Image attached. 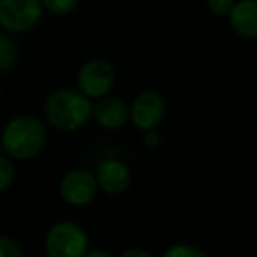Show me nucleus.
I'll return each instance as SVG.
<instances>
[{
    "mask_svg": "<svg viewBox=\"0 0 257 257\" xmlns=\"http://www.w3.org/2000/svg\"><path fill=\"white\" fill-rule=\"evenodd\" d=\"M92 120L104 131H118L128 121V102L109 93L95 99L92 106Z\"/></svg>",
    "mask_w": 257,
    "mask_h": 257,
    "instance_id": "1a4fd4ad",
    "label": "nucleus"
},
{
    "mask_svg": "<svg viewBox=\"0 0 257 257\" xmlns=\"http://www.w3.org/2000/svg\"><path fill=\"white\" fill-rule=\"evenodd\" d=\"M86 255L88 257H111V252H107V250H92L88 248V252H86Z\"/></svg>",
    "mask_w": 257,
    "mask_h": 257,
    "instance_id": "6ab92c4d",
    "label": "nucleus"
},
{
    "mask_svg": "<svg viewBox=\"0 0 257 257\" xmlns=\"http://www.w3.org/2000/svg\"><path fill=\"white\" fill-rule=\"evenodd\" d=\"M92 99L74 88H60L44 102L48 123L60 133H76L92 120Z\"/></svg>",
    "mask_w": 257,
    "mask_h": 257,
    "instance_id": "f03ea898",
    "label": "nucleus"
},
{
    "mask_svg": "<svg viewBox=\"0 0 257 257\" xmlns=\"http://www.w3.org/2000/svg\"><path fill=\"white\" fill-rule=\"evenodd\" d=\"M227 20L236 36L257 39V0H236Z\"/></svg>",
    "mask_w": 257,
    "mask_h": 257,
    "instance_id": "9d476101",
    "label": "nucleus"
},
{
    "mask_svg": "<svg viewBox=\"0 0 257 257\" xmlns=\"http://www.w3.org/2000/svg\"><path fill=\"white\" fill-rule=\"evenodd\" d=\"M236 0H206L208 11L217 18H227Z\"/></svg>",
    "mask_w": 257,
    "mask_h": 257,
    "instance_id": "2eb2a0df",
    "label": "nucleus"
},
{
    "mask_svg": "<svg viewBox=\"0 0 257 257\" xmlns=\"http://www.w3.org/2000/svg\"><path fill=\"white\" fill-rule=\"evenodd\" d=\"M43 8L55 16H65L78 8L79 0H41Z\"/></svg>",
    "mask_w": 257,
    "mask_h": 257,
    "instance_id": "f8f14e48",
    "label": "nucleus"
},
{
    "mask_svg": "<svg viewBox=\"0 0 257 257\" xmlns=\"http://www.w3.org/2000/svg\"><path fill=\"white\" fill-rule=\"evenodd\" d=\"M166 257H204L206 252L194 245H187V243H176L171 245L169 248L164 250Z\"/></svg>",
    "mask_w": 257,
    "mask_h": 257,
    "instance_id": "4468645a",
    "label": "nucleus"
},
{
    "mask_svg": "<svg viewBox=\"0 0 257 257\" xmlns=\"http://www.w3.org/2000/svg\"><path fill=\"white\" fill-rule=\"evenodd\" d=\"M120 255L121 257H152L154 253L145 248H127V250H123Z\"/></svg>",
    "mask_w": 257,
    "mask_h": 257,
    "instance_id": "a211bd4d",
    "label": "nucleus"
},
{
    "mask_svg": "<svg viewBox=\"0 0 257 257\" xmlns=\"http://www.w3.org/2000/svg\"><path fill=\"white\" fill-rule=\"evenodd\" d=\"M43 13L41 0H0V27L13 34L29 32L41 22Z\"/></svg>",
    "mask_w": 257,
    "mask_h": 257,
    "instance_id": "39448f33",
    "label": "nucleus"
},
{
    "mask_svg": "<svg viewBox=\"0 0 257 257\" xmlns=\"http://www.w3.org/2000/svg\"><path fill=\"white\" fill-rule=\"evenodd\" d=\"M15 182V164L11 157L0 155V192L8 190Z\"/></svg>",
    "mask_w": 257,
    "mask_h": 257,
    "instance_id": "ddd939ff",
    "label": "nucleus"
},
{
    "mask_svg": "<svg viewBox=\"0 0 257 257\" xmlns=\"http://www.w3.org/2000/svg\"><path fill=\"white\" fill-rule=\"evenodd\" d=\"M145 136H143V143L147 148H157L159 145H161V136H159V133L155 131V128H152V131H145Z\"/></svg>",
    "mask_w": 257,
    "mask_h": 257,
    "instance_id": "f3484780",
    "label": "nucleus"
},
{
    "mask_svg": "<svg viewBox=\"0 0 257 257\" xmlns=\"http://www.w3.org/2000/svg\"><path fill=\"white\" fill-rule=\"evenodd\" d=\"M22 253V248L15 239L0 236V257H20Z\"/></svg>",
    "mask_w": 257,
    "mask_h": 257,
    "instance_id": "dca6fc26",
    "label": "nucleus"
},
{
    "mask_svg": "<svg viewBox=\"0 0 257 257\" xmlns=\"http://www.w3.org/2000/svg\"><path fill=\"white\" fill-rule=\"evenodd\" d=\"M18 60V48L15 41L6 34H0V72L13 69Z\"/></svg>",
    "mask_w": 257,
    "mask_h": 257,
    "instance_id": "9b49d317",
    "label": "nucleus"
},
{
    "mask_svg": "<svg viewBox=\"0 0 257 257\" xmlns=\"http://www.w3.org/2000/svg\"><path fill=\"white\" fill-rule=\"evenodd\" d=\"M48 140L46 125L34 114H18L6 123L0 145L6 155L16 161H30L43 152Z\"/></svg>",
    "mask_w": 257,
    "mask_h": 257,
    "instance_id": "f257e3e1",
    "label": "nucleus"
},
{
    "mask_svg": "<svg viewBox=\"0 0 257 257\" xmlns=\"http://www.w3.org/2000/svg\"><path fill=\"white\" fill-rule=\"evenodd\" d=\"M166 113L168 104L164 95L155 90H143L128 104V121H133L134 127L141 133L157 128L164 121Z\"/></svg>",
    "mask_w": 257,
    "mask_h": 257,
    "instance_id": "423d86ee",
    "label": "nucleus"
},
{
    "mask_svg": "<svg viewBox=\"0 0 257 257\" xmlns=\"http://www.w3.org/2000/svg\"><path fill=\"white\" fill-rule=\"evenodd\" d=\"M93 173H95L97 183H99V190L109 194V196H121L133 185L131 168L120 159H102Z\"/></svg>",
    "mask_w": 257,
    "mask_h": 257,
    "instance_id": "6e6552de",
    "label": "nucleus"
},
{
    "mask_svg": "<svg viewBox=\"0 0 257 257\" xmlns=\"http://www.w3.org/2000/svg\"><path fill=\"white\" fill-rule=\"evenodd\" d=\"M44 248L50 257H83L90 248V238L79 224L60 220L48 229Z\"/></svg>",
    "mask_w": 257,
    "mask_h": 257,
    "instance_id": "7ed1b4c3",
    "label": "nucleus"
},
{
    "mask_svg": "<svg viewBox=\"0 0 257 257\" xmlns=\"http://www.w3.org/2000/svg\"><path fill=\"white\" fill-rule=\"evenodd\" d=\"M116 83V69L106 58H90L79 67L76 76V85L81 93L95 100L107 95Z\"/></svg>",
    "mask_w": 257,
    "mask_h": 257,
    "instance_id": "20e7f679",
    "label": "nucleus"
},
{
    "mask_svg": "<svg viewBox=\"0 0 257 257\" xmlns=\"http://www.w3.org/2000/svg\"><path fill=\"white\" fill-rule=\"evenodd\" d=\"M60 197L74 208L88 206L99 194L95 173L86 168H74L67 171L60 180Z\"/></svg>",
    "mask_w": 257,
    "mask_h": 257,
    "instance_id": "0eeeda50",
    "label": "nucleus"
}]
</instances>
